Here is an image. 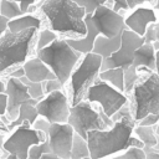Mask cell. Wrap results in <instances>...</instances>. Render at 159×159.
I'll return each mask as SVG.
<instances>
[{
    "instance_id": "cell-45",
    "label": "cell",
    "mask_w": 159,
    "mask_h": 159,
    "mask_svg": "<svg viewBox=\"0 0 159 159\" xmlns=\"http://www.w3.org/2000/svg\"><path fill=\"white\" fill-rule=\"evenodd\" d=\"M41 159H60V158L55 157V155L51 154V153H47V154H43V155L41 157Z\"/></svg>"
},
{
    "instance_id": "cell-8",
    "label": "cell",
    "mask_w": 159,
    "mask_h": 159,
    "mask_svg": "<svg viewBox=\"0 0 159 159\" xmlns=\"http://www.w3.org/2000/svg\"><path fill=\"white\" fill-rule=\"evenodd\" d=\"M47 139L46 134L34 129L27 122L11 130L10 135L4 142V152L15 155L17 159H27L29 149L32 145L43 143Z\"/></svg>"
},
{
    "instance_id": "cell-15",
    "label": "cell",
    "mask_w": 159,
    "mask_h": 159,
    "mask_svg": "<svg viewBox=\"0 0 159 159\" xmlns=\"http://www.w3.org/2000/svg\"><path fill=\"white\" fill-rule=\"evenodd\" d=\"M155 21H157V15L154 10L149 7H138L124 20V25H125V29L143 37L148 25Z\"/></svg>"
},
{
    "instance_id": "cell-30",
    "label": "cell",
    "mask_w": 159,
    "mask_h": 159,
    "mask_svg": "<svg viewBox=\"0 0 159 159\" xmlns=\"http://www.w3.org/2000/svg\"><path fill=\"white\" fill-rule=\"evenodd\" d=\"M71 1L83 7L86 11V15H92L99 5H104V2H107L108 0H71Z\"/></svg>"
},
{
    "instance_id": "cell-33",
    "label": "cell",
    "mask_w": 159,
    "mask_h": 159,
    "mask_svg": "<svg viewBox=\"0 0 159 159\" xmlns=\"http://www.w3.org/2000/svg\"><path fill=\"white\" fill-rule=\"evenodd\" d=\"M144 39V42L145 43H154L157 40H155V30H154V24H150L148 25L147 30H145V34L143 36Z\"/></svg>"
},
{
    "instance_id": "cell-36",
    "label": "cell",
    "mask_w": 159,
    "mask_h": 159,
    "mask_svg": "<svg viewBox=\"0 0 159 159\" xmlns=\"http://www.w3.org/2000/svg\"><path fill=\"white\" fill-rule=\"evenodd\" d=\"M145 159H159V150L157 148H143Z\"/></svg>"
},
{
    "instance_id": "cell-50",
    "label": "cell",
    "mask_w": 159,
    "mask_h": 159,
    "mask_svg": "<svg viewBox=\"0 0 159 159\" xmlns=\"http://www.w3.org/2000/svg\"><path fill=\"white\" fill-rule=\"evenodd\" d=\"M154 7H155L157 10H159V0H157V2H155V5H154Z\"/></svg>"
},
{
    "instance_id": "cell-6",
    "label": "cell",
    "mask_w": 159,
    "mask_h": 159,
    "mask_svg": "<svg viewBox=\"0 0 159 159\" xmlns=\"http://www.w3.org/2000/svg\"><path fill=\"white\" fill-rule=\"evenodd\" d=\"M103 58L93 52L84 55L78 67L72 72L71 80V98L70 104L76 106L86 99L88 88L98 80Z\"/></svg>"
},
{
    "instance_id": "cell-4",
    "label": "cell",
    "mask_w": 159,
    "mask_h": 159,
    "mask_svg": "<svg viewBox=\"0 0 159 159\" xmlns=\"http://www.w3.org/2000/svg\"><path fill=\"white\" fill-rule=\"evenodd\" d=\"M36 57L51 70L62 86L70 80L73 68L80 60V53L75 51L66 40L60 39L55 40L47 47L36 51Z\"/></svg>"
},
{
    "instance_id": "cell-47",
    "label": "cell",
    "mask_w": 159,
    "mask_h": 159,
    "mask_svg": "<svg viewBox=\"0 0 159 159\" xmlns=\"http://www.w3.org/2000/svg\"><path fill=\"white\" fill-rule=\"evenodd\" d=\"M5 89H6V83L0 78V94L1 93H5Z\"/></svg>"
},
{
    "instance_id": "cell-17",
    "label": "cell",
    "mask_w": 159,
    "mask_h": 159,
    "mask_svg": "<svg viewBox=\"0 0 159 159\" xmlns=\"http://www.w3.org/2000/svg\"><path fill=\"white\" fill-rule=\"evenodd\" d=\"M24 70H25V77L30 82L35 83H42L48 80H55V75L51 72V70L37 57L30 58L24 63Z\"/></svg>"
},
{
    "instance_id": "cell-51",
    "label": "cell",
    "mask_w": 159,
    "mask_h": 159,
    "mask_svg": "<svg viewBox=\"0 0 159 159\" xmlns=\"http://www.w3.org/2000/svg\"><path fill=\"white\" fill-rule=\"evenodd\" d=\"M84 159H91V158H84Z\"/></svg>"
},
{
    "instance_id": "cell-32",
    "label": "cell",
    "mask_w": 159,
    "mask_h": 159,
    "mask_svg": "<svg viewBox=\"0 0 159 159\" xmlns=\"http://www.w3.org/2000/svg\"><path fill=\"white\" fill-rule=\"evenodd\" d=\"M42 88H43V93L45 96L48 93H52L55 91H61L62 89V84L55 78V80H48L42 82Z\"/></svg>"
},
{
    "instance_id": "cell-22",
    "label": "cell",
    "mask_w": 159,
    "mask_h": 159,
    "mask_svg": "<svg viewBox=\"0 0 159 159\" xmlns=\"http://www.w3.org/2000/svg\"><path fill=\"white\" fill-rule=\"evenodd\" d=\"M134 137L140 140L143 148H154L158 143V135L155 134V125H135L133 130Z\"/></svg>"
},
{
    "instance_id": "cell-3",
    "label": "cell",
    "mask_w": 159,
    "mask_h": 159,
    "mask_svg": "<svg viewBox=\"0 0 159 159\" xmlns=\"http://www.w3.org/2000/svg\"><path fill=\"white\" fill-rule=\"evenodd\" d=\"M129 109L132 118L138 124L148 116L159 113V75L149 72L148 76L139 78L132 89Z\"/></svg>"
},
{
    "instance_id": "cell-28",
    "label": "cell",
    "mask_w": 159,
    "mask_h": 159,
    "mask_svg": "<svg viewBox=\"0 0 159 159\" xmlns=\"http://www.w3.org/2000/svg\"><path fill=\"white\" fill-rule=\"evenodd\" d=\"M55 40H57V34H55L53 31H51V30H48V29L41 30L40 34H39L37 37H36V51L47 47V46L51 45Z\"/></svg>"
},
{
    "instance_id": "cell-43",
    "label": "cell",
    "mask_w": 159,
    "mask_h": 159,
    "mask_svg": "<svg viewBox=\"0 0 159 159\" xmlns=\"http://www.w3.org/2000/svg\"><path fill=\"white\" fill-rule=\"evenodd\" d=\"M5 139H6L5 138V133H0V150L1 152H4V142H5ZM5 154H7V153H5Z\"/></svg>"
},
{
    "instance_id": "cell-20",
    "label": "cell",
    "mask_w": 159,
    "mask_h": 159,
    "mask_svg": "<svg viewBox=\"0 0 159 159\" xmlns=\"http://www.w3.org/2000/svg\"><path fill=\"white\" fill-rule=\"evenodd\" d=\"M42 26V20L39 16L35 15H30V14H25L21 15L16 19L9 20L7 22V31L16 34V32H21L29 29H36L40 30Z\"/></svg>"
},
{
    "instance_id": "cell-1",
    "label": "cell",
    "mask_w": 159,
    "mask_h": 159,
    "mask_svg": "<svg viewBox=\"0 0 159 159\" xmlns=\"http://www.w3.org/2000/svg\"><path fill=\"white\" fill-rule=\"evenodd\" d=\"M137 123L132 116L123 117L117 120L112 128L107 130H92L87 133V145L91 159H106L127 150L130 147L142 148L143 144L134 134Z\"/></svg>"
},
{
    "instance_id": "cell-29",
    "label": "cell",
    "mask_w": 159,
    "mask_h": 159,
    "mask_svg": "<svg viewBox=\"0 0 159 159\" xmlns=\"http://www.w3.org/2000/svg\"><path fill=\"white\" fill-rule=\"evenodd\" d=\"M111 159H145L144 152L142 148H135V147H130L127 150L113 155Z\"/></svg>"
},
{
    "instance_id": "cell-37",
    "label": "cell",
    "mask_w": 159,
    "mask_h": 159,
    "mask_svg": "<svg viewBox=\"0 0 159 159\" xmlns=\"http://www.w3.org/2000/svg\"><path fill=\"white\" fill-rule=\"evenodd\" d=\"M128 10V4H127V0H113V11L118 12V10Z\"/></svg>"
},
{
    "instance_id": "cell-9",
    "label": "cell",
    "mask_w": 159,
    "mask_h": 159,
    "mask_svg": "<svg viewBox=\"0 0 159 159\" xmlns=\"http://www.w3.org/2000/svg\"><path fill=\"white\" fill-rule=\"evenodd\" d=\"M86 101H88L89 103H98L101 106L102 112L108 118H111L124 104L128 103V97L123 92L116 89L107 82L98 78L88 88Z\"/></svg>"
},
{
    "instance_id": "cell-40",
    "label": "cell",
    "mask_w": 159,
    "mask_h": 159,
    "mask_svg": "<svg viewBox=\"0 0 159 159\" xmlns=\"http://www.w3.org/2000/svg\"><path fill=\"white\" fill-rule=\"evenodd\" d=\"M7 22H9V20L0 15V37L7 31Z\"/></svg>"
},
{
    "instance_id": "cell-14",
    "label": "cell",
    "mask_w": 159,
    "mask_h": 159,
    "mask_svg": "<svg viewBox=\"0 0 159 159\" xmlns=\"http://www.w3.org/2000/svg\"><path fill=\"white\" fill-rule=\"evenodd\" d=\"M5 94L7 97L5 118L9 123L16 119L19 114V109L24 103H31L34 106L37 104V102L29 96L26 86L17 78H11V77L7 78Z\"/></svg>"
},
{
    "instance_id": "cell-31",
    "label": "cell",
    "mask_w": 159,
    "mask_h": 159,
    "mask_svg": "<svg viewBox=\"0 0 159 159\" xmlns=\"http://www.w3.org/2000/svg\"><path fill=\"white\" fill-rule=\"evenodd\" d=\"M47 153H51V152H50L48 143H47V139H46L43 143L37 144V145H32L29 149L27 159H41V157L43 154H47Z\"/></svg>"
},
{
    "instance_id": "cell-26",
    "label": "cell",
    "mask_w": 159,
    "mask_h": 159,
    "mask_svg": "<svg viewBox=\"0 0 159 159\" xmlns=\"http://www.w3.org/2000/svg\"><path fill=\"white\" fill-rule=\"evenodd\" d=\"M123 80H124V92L125 93H132L133 87L139 80V76L137 73V68L133 67L132 65L123 68Z\"/></svg>"
},
{
    "instance_id": "cell-21",
    "label": "cell",
    "mask_w": 159,
    "mask_h": 159,
    "mask_svg": "<svg viewBox=\"0 0 159 159\" xmlns=\"http://www.w3.org/2000/svg\"><path fill=\"white\" fill-rule=\"evenodd\" d=\"M37 118H39V113L36 111V107L34 104H31V103H24L19 109V114H17L16 119L7 124V129L10 132V130L15 129L16 127L21 125L25 122H27L32 127V124L35 123V120Z\"/></svg>"
},
{
    "instance_id": "cell-11",
    "label": "cell",
    "mask_w": 159,
    "mask_h": 159,
    "mask_svg": "<svg viewBox=\"0 0 159 159\" xmlns=\"http://www.w3.org/2000/svg\"><path fill=\"white\" fill-rule=\"evenodd\" d=\"M144 43V39L132 32L130 30H123L120 35V47L117 52H114L108 58L102 61L101 71L111 70V68H125L132 65L133 55L138 47Z\"/></svg>"
},
{
    "instance_id": "cell-46",
    "label": "cell",
    "mask_w": 159,
    "mask_h": 159,
    "mask_svg": "<svg viewBox=\"0 0 159 159\" xmlns=\"http://www.w3.org/2000/svg\"><path fill=\"white\" fill-rule=\"evenodd\" d=\"M154 30H155V40L159 42V22L154 24Z\"/></svg>"
},
{
    "instance_id": "cell-23",
    "label": "cell",
    "mask_w": 159,
    "mask_h": 159,
    "mask_svg": "<svg viewBox=\"0 0 159 159\" xmlns=\"http://www.w3.org/2000/svg\"><path fill=\"white\" fill-rule=\"evenodd\" d=\"M99 80L107 82L108 84H111L112 87H114L116 89L124 93V80H123V68H111V70H106V71H101Z\"/></svg>"
},
{
    "instance_id": "cell-41",
    "label": "cell",
    "mask_w": 159,
    "mask_h": 159,
    "mask_svg": "<svg viewBox=\"0 0 159 159\" xmlns=\"http://www.w3.org/2000/svg\"><path fill=\"white\" fill-rule=\"evenodd\" d=\"M152 0H127V4H128V7L129 9H134L135 6L143 4V2H150Z\"/></svg>"
},
{
    "instance_id": "cell-34",
    "label": "cell",
    "mask_w": 159,
    "mask_h": 159,
    "mask_svg": "<svg viewBox=\"0 0 159 159\" xmlns=\"http://www.w3.org/2000/svg\"><path fill=\"white\" fill-rule=\"evenodd\" d=\"M158 122H159V113L155 114V116L152 114V116L145 117L144 119H142V120L138 123V125H157Z\"/></svg>"
},
{
    "instance_id": "cell-18",
    "label": "cell",
    "mask_w": 159,
    "mask_h": 159,
    "mask_svg": "<svg viewBox=\"0 0 159 159\" xmlns=\"http://www.w3.org/2000/svg\"><path fill=\"white\" fill-rule=\"evenodd\" d=\"M132 66L137 70L139 67L148 68L150 72L155 71V51L153 47V43H143L140 47H138L133 55V62Z\"/></svg>"
},
{
    "instance_id": "cell-5",
    "label": "cell",
    "mask_w": 159,
    "mask_h": 159,
    "mask_svg": "<svg viewBox=\"0 0 159 159\" xmlns=\"http://www.w3.org/2000/svg\"><path fill=\"white\" fill-rule=\"evenodd\" d=\"M36 37V29L16 34L6 31L0 37V75H5L10 68L26 62Z\"/></svg>"
},
{
    "instance_id": "cell-27",
    "label": "cell",
    "mask_w": 159,
    "mask_h": 159,
    "mask_svg": "<svg viewBox=\"0 0 159 159\" xmlns=\"http://www.w3.org/2000/svg\"><path fill=\"white\" fill-rule=\"evenodd\" d=\"M20 81L26 86V88H27V93H29V96H30L34 101L39 102V101H41V99L45 97L43 88H42V83L30 82L25 76H24V77H21V78H20Z\"/></svg>"
},
{
    "instance_id": "cell-49",
    "label": "cell",
    "mask_w": 159,
    "mask_h": 159,
    "mask_svg": "<svg viewBox=\"0 0 159 159\" xmlns=\"http://www.w3.org/2000/svg\"><path fill=\"white\" fill-rule=\"evenodd\" d=\"M5 159H17V158H16L15 155H11V154H9V155H7Z\"/></svg>"
},
{
    "instance_id": "cell-13",
    "label": "cell",
    "mask_w": 159,
    "mask_h": 159,
    "mask_svg": "<svg viewBox=\"0 0 159 159\" xmlns=\"http://www.w3.org/2000/svg\"><path fill=\"white\" fill-rule=\"evenodd\" d=\"M89 16L99 35L104 36L106 39L116 37L120 35L123 30H125L124 17L106 5H99Z\"/></svg>"
},
{
    "instance_id": "cell-35",
    "label": "cell",
    "mask_w": 159,
    "mask_h": 159,
    "mask_svg": "<svg viewBox=\"0 0 159 159\" xmlns=\"http://www.w3.org/2000/svg\"><path fill=\"white\" fill-rule=\"evenodd\" d=\"M9 1H14V2H17L20 5V9L24 14H26L30 9V6L36 1V0H9Z\"/></svg>"
},
{
    "instance_id": "cell-25",
    "label": "cell",
    "mask_w": 159,
    "mask_h": 159,
    "mask_svg": "<svg viewBox=\"0 0 159 159\" xmlns=\"http://www.w3.org/2000/svg\"><path fill=\"white\" fill-rule=\"evenodd\" d=\"M0 15L7 20H12L25 14L21 11L20 5L17 2L9 0H0Z\"/></svg>"
},
{
    "instance_id": "cell-44",
    "label": "cell",
    "mask_w": 159,
    "mask_h": 159,
    "mask_svg": "<svg viewBox=\"0 0 159 159\" xmlns=\"http://www.w3.org/2000/svg\"><path fill=\"white\" fill-rule=\"evenodd\" d=\"M155 71L159 75V51H155Z\"/></svg>"
},
{
    "instance_id": "cell-16",
    "label": "cell",
    "mask_w": 159,
    "mask_h": 159,
    "mask_svg": "<svg viewBox=\"0 0 159 159\" xmlns=\"http://www.w3.org/2000/svg\"><path fill=\"white\" fill-rule=\"evenodd\" d=\"M84 24H86V27H87V34H86L84 37H82V39H67L66 41L78 53L87 55V53L92 52L94 41H96L97 36L99 35V32L96 29V26L93 25L89 15L84 16Z\"/></svg>"
},
{
    "instance_id": "cell-24",
    "label": "cell",
    "mask_w": 159,
    "mask_h": 159,
    "mask_svg": "<svg viewBox=\"0 0 159 159\" xmlns=\"http://www.w3.org/2000/svg\"><path fill=\"white\" fill-rule=\"evenodd\" d=\"M84 158H89V150H88L87 142L75 133L70 159H84Z\"/></svg>"
},
{
    "instance_id": "cell-10",
    "label": "cell",
    "mask_w": 159,
    "mask_h": 159,
    "mask_svg": "<svg viewBox=\"0 0 159 159\" xmlns=\"http://www.w3.org/2000/svg\"><path fill=\"white\" fill-rule=\"evenodd\" d=\"M39 117L46 119L50 124L67 123L70 116V101L62 91H55L46 94L35 106Z\"/></svg>"
},
{
    "instance_id": "cell-38",
    "label": "cell",
    "mask_w": 159,
    "mask_h": 159,
    "mask_svg": "<svg viewBox=\"0 0 159 159\" xmlns=\"http://www.w3.org/2000/svg\"><path fill=\"white\" fill-rule=\"evenodd\" d=\"M6 106H7V97L5 93H1L0 94V117H5Z\"/></svg>"
},
{
    "instance_id": "cell-7",
    "label": "cell",
    "mask_w": 159,
    "mask_h": 159,
    "mask_svg": "<svg viewBox=\"0 0 159 159\" xmlns=\"http://www.w3.org/2000/svg\"><path fill=\"white\" fill-rule=\"evenodd\" d=\"M67 124L71 125L73 132L84 140L87 133L92 130H107L108 125L103 122L99 109H94L88 101H82L76 106H71Z\"/></svg>"
},
{
    "instance_id": "cell-48",
    "label": "cell",
    "mask_w": 159,
    "mask_h": 159,
    "mask_svg": "<svg viewBox=\"0 0 159 159\" xmlns=\"http://www.w3.org/2000/svg\"><path fill=\"white\" fill-rule=\"evenodd\" d=\"M155 134L159 137V122H158V124L155 125Z\"/></svg>"
},
{
    "instance_id": "cell-39",
    "label": "cell",
    "mask_w": 159,
    "mask_h": 159,
    "mask_svg": "<svg viewBox=\"0 0 159 159\" xmlns=\"http://www.w3.org/2000/svg\"><path fill=\"white\" fill-rule=\"evenodd\" d=\"M24 76H25V70H24L22 66H21V67H17V68L14 70V71H11L10 75H9V77H11V78H17V80H20V78L24 77Z\"/></svg>"
},
{
    "instance_id": "cell-19",
    "label": "cell",
    "mask_w": 159,
    "mask_h": 159,
    "mask_svg": "<svg viewBox=\"0 0 159 159\" xmlns=\"http://www.w3.org/2000/svg\"><path fill=\"white\" fill-rule=\"evenodd\" d=\"M120 35H118L116 37H112V39H106L104 36L98 35L96 41H94L92 52L101 56L103 60L108 58L109 56H112L114 52H117L119 50V47H120Z\"/></svg>"
},
{
    "instance_id": "cell-12",
    "label": "cell",
    "mask_w": 159,
    "mask_h": 159,
    "mask_svg": "<svg viewBox=\"0 0 159 159\" xmlns=\"http://www.w3.org/2000/svg\"><path fill=\"white\" fill-rule=\"evenodd\" d=\"M47 143L51 154L60 159H70L72 142H73V129L67 123L50 124L46 130Z\"/></svg>"
},
{
    "instance_id": "cell-2",
    "label": "cell",
    "mask_w": 159,
    "mask_h": 159,
    "mask_svg": "<svg viewBox=\"0 0 159 159\" xmlns=\"http://www.w3.org/2000/svg\"><path fill=\"white\" fill-rule=\"evenodd\" d=\"M41 12L47 19L51 31L70 36H86V11L71 0H43Z\"/></svg>"
},
{
    "instance_id": "cell-42",
    "label": "cell",
    "mask_w": 159,
    "mask_h": 159,
    "mask_svg": "<svg viewBox=\"0 0 159 159\" xmlns=\"http://www.w3.org/2000/svg\"><path fill=\"white\" fill-rule=\"evenodd\" d=\"M9 129H7V124L2 120V117H0V133H7Z\"/></svg>"
}]
</instances>
